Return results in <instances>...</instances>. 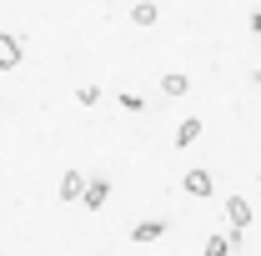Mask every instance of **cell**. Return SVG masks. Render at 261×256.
<instances>
[{
  "label": "cell",
  "instance_id": "cell-1",
  "mask_svg": "<svg viewBox=\"0 0 261 256\" xmlns=\"http://www.w3.org/2000/svg\"><path fill=\"white\" fill-rule=\"evenodd\" d=\"M20 56H25V45H20V35L0 31V70H15V65H20Z\"/></svg>",
  "mask_w": 261,
  "mask_h": 256
},
{
  "label": "cell",
  "instance_id": "cell-2",
  "mask_svg": "<svg viewBox=\"0 0 261 256\" xmlns=\"http://www.w3.org/2000/svg\"><path fill=\"white\" fill-rule=\"evenodd\" d=\"M181 186L191 196H211V171H206V166H191V171L181 176Z\"/></svg>",
  "mask_w": 261,
  "mask_h": 256
},
{
  "label": "cell",
  "instance_id": "cell-3",
  "mask_svg": "<svg viewBox=\"0 0 261 256\" xmlns=\"http://www.w3.org/2000/svg\"><path fill=\"white\" fill-rule=\"evenodd\" d=\"M106 196H111V181H91V186H86V191H81V206H91V211H100V206H106Z\"/></svg>",
  "mask_w": 261,
  "mask_h": 256
},
{
  "label": "cell",
  "instance_id": "cell-4",
  "mask_svg": "<svg viewBox=\"0 0 261 256\" xmlns=\"http://www.w3.org/2000/svg\"><path fill=\"white\" fill-rule=\"evenodd\" d=\"M226 216H231V226H236V231H246V226H251V201L231 196V201H226Z\"/></svg>",
  "mask_w": 261,
  "mask_h": 256
},
{
  "label": "cell",
  "instance_id": "cell-5",
  "mask_svg": "<svg viewBox=\"0 0 261 256\" xmlns=\"http://www.w3.org/2000/svg\"><path fill=\"white\" fill-rule=\"evenodd\" d=\"M81 191H86V176L81 171H65L61 176V201H81Z\"/></svg>",
  "mask_w": 261,
  "mask_h": 256
},
{
  "label": "cell",
  "instance_id": "cell-6",
  "mask_svg": "<svg viewBox=\"0 0 261 256\" xmlns=\"http://www.w3.org/2000/svg\"><path fill=\"white\" fill-rule=\"evenodd\" d=\"M130 20H136V25H156V20H161L156 0H136V5H130Z\"/></svg>",
  "mask_w": 261,
  "mask_h": 256
},
{
  "label": "cell",
  "instance_id": "cell-7",
  "mask_svg": "<svg viewBox=\"0 0 261 256\" xmlns=\"http://www.w3.org/2000/svg\"><path fill=\"white\" fill-rule=\"evenodd\" d=\"M161 91H166V96H186V91H191V75L171 70V75H161Z\"/></svg>",
  "mask_w": 261,
  "mask_h": 256
},
{
  "label": "cell",
  "instance_id": "cell-8",
  "mask_svg": "<svg viewBox=\"0 0 261 256\" xmlns=\"http://www.w3.org/2000/svg\"><path fill=\"white\" fill-rule=\"evenodd\" d=\"M196 136H201V116H186V121L176 126V146H191Z\"/></svg>",
  "mask_w": 261,
  "mask_h": 256
},
{
  "label": "cell",
  "instance_id": "cell-9",
  "mask_svg": "<svg viewBox=\"0 0 261 256\" xmlns=\"http://www.w3.org/2000/svg\"><path fill=\"white\" fill-rule=\"evenodd\" d=\"M236 236H241V231H236ZM236 236H211V241H206L201 251H206V256H226L231 246H236Z\"/></svg>",
  "mask_w": 261,
  "mask_h": 256
},
{
  "label": "cell",
  "instance_id": "cell-10",
  "mask_svg": "<svg viewBox=\"0 0 261 256\" xmlns=\"http://www.w3.org/2000/svg\"><path fill=\"white\" fill-rule=\"evenodd\" d=\"M156 236H161V221H141L130 231V241H156Z\"/></svg>",
  "mask_w": 261,
  "mask_h": 256
},
{
  "label": "cell",
  "instance_id": "cell-11",
  "mask_svg": "<svg viewBox=\"0 0 261 256\" xmlns=\"http://www.w3.org/2000/svg\"><path fill=\"white\" fill-rule=\"evenodd\" d=\"M75 100H81V106H96L100 91H96V86H81V91H75Z\"/></svg>",
  "mask_w": 261,
  "mask_h": 256
},
{
  "label": "cell",
  "instance_id": "cell-12",
  "mask_svg": "<svg viewBox=\"0 0 261 256\" xmlns=\"http://www.w3.org/2000/svg\"><path fill=\"white\" fill-rule=\"evenodd\" d=\"M251 31H261V10H256V15H251Z\"/></svg>",
  "mask_w": 261,
  "mask_h": 256
}]
</instances>
